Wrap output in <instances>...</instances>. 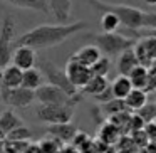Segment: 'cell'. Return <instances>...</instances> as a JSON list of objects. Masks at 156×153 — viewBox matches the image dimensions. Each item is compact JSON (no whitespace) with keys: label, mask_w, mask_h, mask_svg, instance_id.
<instances>
[{"label":"cell","mask_w":156,"mask_h":153,"mask_svg":"<svg viewBox=\"0 0 156 153\" xmlns=\"http://www.w3.org/2000/svg\"><path fill=\"white\" fill-rule=\"evenodd\" d=\"M39 145H41L42 153H59L66 143H62L61 140H57L55 136L47 135L45 138H42L41 141H39Z\"/></svg>","instance_id":"cell-27"},{"label":"cell","mask_w":156,"mask_h":153,"mask_svg":"<svg viewBox=\"0 0 156 153\" xmlns=\"http://www.w3.org/2000/svg\"><path fill=\"white\" fill-rule=\"evenodd\" d=\"M5 136H7V135L4 133V129L0 128V143H2V141H5Z\"/></svg>","instance_id":"cell-37"},{"label":"cell","mask_w":156,"mask_h":153,"mask_svg":"<svg viewBox=\"0 0 156 153\" xmlns=\"http://www.w3.org/2000/svg\"><path fill=\"white\" fill-rule=\"evenodd\" d=\"M42 123L47 125H57V123H67L74 118V106L69 104H41L35 113Z\"/></svg>","instance_id":"cell-7"},{"label":"cell","mask_w":156,"mask_h":153,"mask_svg":"<svg viewBox=\"0 0 156 153\" xmlns=\"http://www.w3.org/2000/svg\"><path fill=\"white\" fill-rule=\"evenodd\" d=\"M94 44L99 47V51L108 57H116V56L122 54L128 49H133L138 41L131 37L121 35L118 32H101V34L91 35Z\"/></svg>","instance_id":"cell-3"},{"label":"cell","mask_w":156,"mask_h":153,"mask_svg":"<svg viewBox=\"0 0 156 153\" xmlns=\"http://www.w3.org/2000/svg\"><path fill=\"white\" fill-rule=\"evenodd\" d=\"M22 76H24V71L20 67H17L15 64H9L7 67H4V81H2V86L4 88H17V86H22Z\"/></svg>","instance_id":"cell-16"},{"label":"cell","mask_w":156,"mask_h":153,"mask_svg":"<svg viewBox=\"0 0 156 153\" xmlns=\"http://www.w3.org/2000/svg\"><path fill=\"white\" fill-rule=\"evenodd\" d=\"M66 72H67L69 79H71V82L76 86L77 89H82L86 84H87V81L92 78V71L89 66H84L81 64L79 61H76L74 57H71L67 61V66H66Z\"/></svg>","instance_id":"cell-10"},{"label":"cell","mask_w":156,"mask_h":153,"mask_svg":"<svg viewBox=\"0 0 156 153\" xmlns=\"http://www.w3.org/2000/svg\"><path fill=\"white\" fill-rule=\"evenodd\" d=\"M94 99H96L98 103H101V104H104V103H108V101H111V99H114V93H112L111 84H109L108 88H106L104 91L101 93V94H98V96H96Z\"/></svg>","instance_id":"cell-34"},{"label":"cell","mask_w":156,"mask_h":153,"mask_svg":"<svg viewBox=\"0 0 156 153\" xmlns=\"http://www.w3.org/2000/svg\"><path fill=\"white\" fill-rule=\"evenodd\" d=\"M77 126L74 125L72 121H67V123H57V125H47L45 128V133L51 136H55L57 140H61L62 143H71L74 140L76 133H77Z\"/></svg>","instance_id":"cell-12"},{"label":"cell","mask_w":156,"mask_h":153,"mask_svg":"<svg viewBox=\"0 0 156 153\" xmlns=\"http://www.w3.org/2000/svg\"><path fill=\"white\" fill-rule=\"evenodd\" d=\"M128 78H129V81H131L133 88L144 89L146 91V88H148V67H146V66H141V64L136 66V67L129 72Z\"/></svg>","instance_id":"cell-23"},{"label":"cell","mask_w":156,"mask_h":153,"mask_svg":"<svg viewBox=\"0 0 156 153\" xmlns=\"http://www.w3.org/2000/svg\"><path fill=\"white\" fill-rule=\"evenodd\" d=\"M92 9L98 12H112L119 17L121 25L128 27L133 32H139L144 29H156V14L154 12H146L138 7L122 4H109L102 0H87Z\"/></svg>","instance_id":"cell-2"},{"label":"cell","mask_w":156,"mask_h":153,"mask_svg":"<svg viewBox=\"0 0 156 153\" xmlns=\"http://www.w3.org/2000/svg\"><path fill=\"white\" fill-rule=\"evenodd\" d=\"M91 71L94 76H104L106 78V76L109 74V71H111V57L102 54L101 57L91 66Z\"/></svg>","instance_id":"cell-28"},{"label":"cell","mask_w":156,"mask_h":153,"mask_svg":"<svg viewBox=\"0 0 156 153\" xmlns=\"http://www.w3.org/2000/svg\"><path fill=\"white\" fill-rule=\"evenodd\" d=\"M49 5V10L54 14L59 24H66L67 19L71 17L72 10V0H45Z\"/></svg>","instance_id":"cell-13"},{"label":"cell","mask_w":156,"mask_h":153,"mask_svg":"<svg viewBox=\"0 0 156 153\" xmlns=\"http://www.w3.org/2000/svg\"><path fill=\"white\" fill-rule=\"evenodd\" d=\"M30 141H15V140H5L4 150L7 153H24V150L29 146Z\"/></svg>","instance_id":"cell-31"},{"label":"cell","mask_w":156,"mask_h":153,"mask_svg":"<svg viewBox=\"0 0 156 153\" xmlns=\"http://www.w3.org/2000/svg\"><path fill=\"white\" fill-rule=\"evenodd\" d=\"M59 153H79V150L76 148V146H72V145H64Z\"/></svg>","instance_id":"cell-36"},{"label":"cell","mask_w":156,"mask_h":153,"mask_svg":"<svg viewBox=\"0 0 156 153\" xmlns=\"http://www.w3.org/2000/svg\"><path fill=\"white\" fill-rule=\"evenodd\" d=\"M22 125H24L22 118L17 115V113L12 111V109H7V111H4L2 115H0V128L4 129L5 135H7V133H10L12 129L22 126Z\"/></svg>","instance_id":"cell-22"},{"label":"cell","mask_w":156,"mask_h":153,"mask_svg":"<svg viewBox=\"0 0 156 153\" xmlns=\"http://www.w3.org/2000/svg\"><path fill=\"white\" fill-rule=\"evenodd\" d=\"M2 81H4V67H0V86H2Z\"/></svg>","instance_id":"cell-39"},{"label":"cell","mask_w":156,"mask_h":153,"mask_svg":"<svg viewBox=\"0 0 156 153\" xmlns=\"http://www.w3.org/2000/svg\"><path fill=\"white\" fill-rule=\"evenodd\" d=\"M89 27L87 22L77 20L72 24H44L37 25V27L27 31L25 34H22L17 39L15 46H29V47L35 49H49L61 46L62 42H66L69 37H72L74 34L81 31H86Z\"/></svg>","instance_id":"cell-1"},{"label":"cell","mask_w":156,"mask_h":153,"mask_svg":"<svg viewBox=\"0 0 156 153\" xmlns=\"http://www.w3.org/2000/svg\"><path fill=\"white\" fill-rule=\"evenodd\" d=\"M111 88H112V93H114V98H119V99H124L133 91V84L129 81V78L128 76H122V74H119L111 82Z\"/></svg>","instance_id":"cell-24"},{"label":"cell","mask_w":156,"mask_h":153,"mask_svg":"<svg viewBox=\"0 0 156 153\" xmlns=\"http://www.w3.org/2000/svg\"><path fill=\"white\" fill-rule=\"evenodd\" d=\"M109 84H111V82H108V79H106L104 76H94L92 74V78L89 79L87 84H86L81 91L84 93V94H89V96H92V98H96V96L101 94Z\"/></svg>","instance_id":"cell-21"},{"label":"cell","mask_w":156,"mask_h":153,"mask_svg":"<svg viewBox=\"0 0 156 153\" xmlns=\"http://www.w3.org/2000/svg\"><path fill=\"white\" fill-rule=\"evenodd\" d=\"M14 34H15V22L10 15H5L2 25H0V67H7L12 64L14 56Z\"/></svg>","instance_id":"cell-6"},{"label":"cell","mask_w":156,"mask_h":153,"mask_svg":"<svg viewBox=\"0 0 156 153\" xmlns=\"http://www.w3.org/2000/svg\"><path fill=\"white\" fill-rule=\"evenodd\" d=\"M119 138H121V128L116 126L114 123H111V121H108L101 129H99V141H101L102 145L111 146V145H114Z\"/></svg>","instance_id":"cell-19"},{"label":"cell","mask_w":156,"mask_h":153,"mask_svg":"<svg viewBox=\"0 0 156 153\" xmlns=\"http://www.w3.org/2000/svg\"><path fill=\"white\" fill-rule=\"evenodd\" d=\"M12 64L20 67L22 71L34 67L37 64V56H35V49L29 47V46H15L14 56H12Z\"/></svg>","instance_id":"cell-11"},{"label":"cell","mask_w":156,"mask_h":153,"mask_svg":"<svg viewBox=\"0 0 156 153\" xmlns=\"http://www.w3.org/2000/svg\"><path fill=\"white\" fill-rule=\"evenodd\" d=\"M144 4H148V5H156V0H143Z\"/></svg>","instance_id":"cell-38"},{"label":"cell","mask_w":156,"mask_h":153,"mask_svg":"<svg viewBox=\"0 0 156 153\" xmlns=\"http://www.w3.org/2000/svg\"><path fill=\"white\" fill-rule=\"evenodd\" d=\"M30 138H32V131L25 125L12 129V131L7 133V136H5V140H15V141H30Z\"/></svg>","instance_id":"cell-29"},{"label":"cell","mask_w":156,"mask_h":153,"mask_svg":"<svg viewBox=\"0 0 156 153\" xmlns=\"http://www.w3.org/2000/svg\"><path fill=\"white\" fill-rule=\"evenodd\" d=\"M24 153H42L39 143H29V146L24 150Z\"/></svg>","instance_id":"cell-35"},{"label":"cell","mask_w":156,"mask_h":153,"mask_svg":"<svg viewBox=\"0 0 156 153\" xmlns=\"http://www.w3.org/2000/svg\"><path fill=\"white\" fill-rule=\"evenodd\" d=\"M136 66H139V62H138V57H136L133 49H128V51H124L122 54L118 56V72L119 74L129 76V72H131Z\"/></svg>","instance_id":"cell-15"},{"label":"cell","mask_w":156,"mask_h":153,"mask_svg":"<svg viewBox=\"0 0 156 153\" xmlns=\"http://www.w3.org/2000/svg\"><path fill=\"white\" fill-rule=\"evenodd\" d=\"M102 32H116L121 25V20L112 12H101V20H99Z\"/></svg>","instance_id":"cell-25"},{"label":"cell","mask_w":156,"mask_h":153,"mask_svg":"<svg viewBox=\"0 0 156 153\" xmlns=\"http://www.w3.org/2000/svg\"><path fill=\"white\" fill-rule=\"evenodd\" d=\"M101 56H102V52L99 51L98 46H96V44H89V46L81 47L77 52H76V54H72L71 57H74L76 61H79L81 64L89 66V67H91V66L94 64V62L101 57Z\"/></svg>","instance_id":"cell-14"},{"label":"cell","mask_w":156,"mask_h":153,"mask_svg":"<svg viewBox=\"0 0 156 153\" xmlns=\"http://www.w3.org/2000/svg\"><path fill=\"white\" fill-rule=\"evenodd\" d=\"M124 103H126L129 111H138V109H141L143 106L148 103V93H146L144 89L133 88V91L124 98Z\"/></svg>","instance_id":"cell-20"},{"label":"cell","mask_w":156,"mask_h":153,"mask_svg":"<svg viewBox=\"0 0 156 153\" xmlns=\"http://www.w3.org/2000/svg\"><path fill=\"white\" fill-rule=\"evenodd\" d=\"M141 41H138L133 47L136 57H138V62L141 66H149L156 61V37L154 35H141Z\"/></svg>","instance_id":"cell-9"},{"label":"cell","mask_w":156,"mask_h":153,"mask_svg":"<svg viewBox=\"0 0 156 153\" xmlns=\"http://www.w3.org/2000/svg\"><path fill=\"white\" fill-rule=\"evenodd\" d=\"M35 99L41 104H69V106H77L81 101V96H71L64 89L57 88L54 84H42L39 89H35Z\"/></svg>","instance_id":"cell-5"},{"label":"cell","mask_w":156,"mask_h":153,"mask_svg":"<svg viewBox=\"0 0 156 153\" xmlns=\"http://www.w3.org/2000/svg\"><path fill=\"white\" fill-rule=\"evenodd\" d=\"M143 131H144V135H146V140H148L149 143H154L156 145V119L154 121L146 123L144 128H143Z\"/></svg>","instance_id":"cell-32"},{"label":"cell","mask_w":156,"mask_h":153,"mask_svg":"<svg viewBox=\"0 0 156 153\" xmlns=\"http://www.w3.org/2000/svg\"><path fill=\"white\" fill-rule=\"evenodd\" d=\"M101 106H102L101 108L102 113H104L106 116H114V115H118V113L129 111L126 103H124V99H119V98H114V99H111V101L104 103V104H101Z\"/></svg>","instance_id":"cell-26"},{"label":"cell","mask_w":156,"mask_h":153,"mask_svg":"<svg viewBox=\"0 0 156 153\" xmlns=\"http://www.w3.org/2000/svg\"><path fill=\"white\" fill-rule=\"evenodd\" d=\"M0 99L2 103L10 108H19L24 109L30 106L35 101V91L27 89L24 86H17V88H0Z\"/></svg>","instance_id":"cell-8"},{"label":"cell","mask_w":156,"mask_h":153,"mask_svg":"<svg viewBox=\"0 0 156 153\" xmlns=\"http://www.w3.org/2000/svg\"><path fill=\"white\" fill-rule=\"evenodd\" d=\"M134 113H138L144 123L154 121L156 119V103H146L141 109H138V111H134Z\"/></svg>","instance_id":"cell-30"},{"label":"cell","mask_w":156,"mask_h":153,"mask_svg":"<svg viewBox=\"0 0 156 153\" xmlns=\"http://www.w3.org/2000/svg\"><path fill=\"white\" fill-rule=\"evenodd\" d=\"M5 4L14 5L17 9H25V10H35L42 14H49V5L45 0H4Z\"/></svg>","instance_id":"cell-17"},{"label":"cell","mask_w":156,"mask_h":153,"mask_svg":"<svg viewBox=\"0 0 156 153\" xmlns=\"http://www.w3.org/2000/svg\"><path fill=\"white\" fill-rule=\"evenodd\" d=\"M37 66L42 71V74H44L45 81H47L49 84H54V86H57V88L64 89V91L67 93V94H71V96H77L79 94V89L71 82L66 69L57 67L54 62L47 61V59H37Z\"/></svg>","instance_id":"cell-4"},{"label":"cell","mask_w":156,"mask_h":153,"mask_svg":"<svg viewBox=\"0 0 156 153\" xmlns=\"http://www.w3.org/2000/svg\"><path fill=\"white\" fill-rule=\"evenodd\" d=\"M146 91H156V64H151L148 67V88H146Z\"/></svg>","instance_id":"cell-33"},{"label":"cell","mask_w":156,"mask_h":153,"mask_svg":"<svg viewBox=\"0 0 156 153\" xmlns=\"http://www.w3.org/2000/svg\"><path fill=\"white\" fill-rule=\"evenodd\" d=\"M44 74H42L41 69L37 67H30L27 69V71H24V76H22V86L27 89H32V91H35V89H39L42 84H44Z\"/></svg>","instance_id":"cell-18"}]
</instances>
